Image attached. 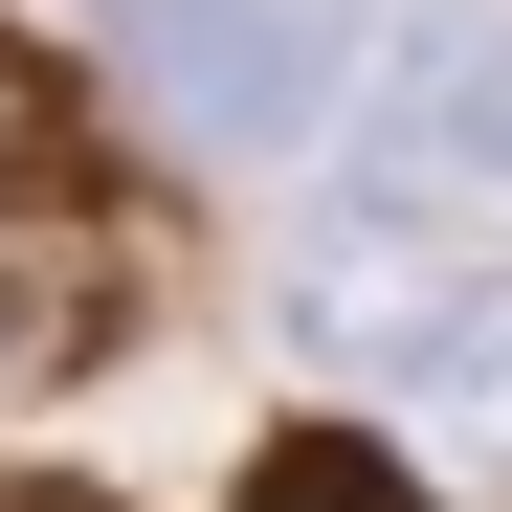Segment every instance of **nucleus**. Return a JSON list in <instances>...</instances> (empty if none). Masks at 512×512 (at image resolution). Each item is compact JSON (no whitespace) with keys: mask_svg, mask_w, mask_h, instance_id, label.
I'll return each instance as SVG.
<instances>
[{"mask_svg":"<svg viewBox=\"0 0 512 512\" xmlns=\"http://www.w3.org/2000/svg\"><path fill=\"white\" fill-rule=\"evenodd\" d=\"M290 334L401 379V423H446V468H512V268L446 245L423 201H312L290 223Z\"/></svg>","mask_w":512,"mask_h":512,"instance_id":"1","label":"nucleus"},{"mask_svg":"<svg viewBox=\"0 0 512 512\" xmlns=\"http://www.w3.org/2000/svg\"><path fill=\"white\" fill-rule=\"evenodd\" d=\"M134 90L201 156H312L357 112V0H179V23H134Z\"/></svg>","mask_w":512,"mask_h":512,"instance_id":"2","label":"nucleus"},{"mask_svg":"<svg viewBox=\"0 0 512 512\" xmlns=\"http://www.w3.org/2000/svg\"><path fill=\"white\" fill-rule=\"evenodd\" d=\"M112 334H134V268H112V245H23V268H0V401L112 379Z\"/></svg>","mask_w":512,"mask_h":512,"instance_id":"3","label":"nucleus"},{"mask_svg":"<svg viewBox=\"0 0 512 512\" xmlns=\"http://www.w3.org/2000/svg\"><path fill=\"white\" fill-rule=\"evenodd\" d=\"M67 201H90V90L0 23V223H67Z\"/></svg>","mask_w":512,"mask_h":512,"instance_id":"4","label":"nucleus"},{"mask_svg":"<svg viewBox=\"0 0 512 512\" xmlns=\"http://www.w3.org/2000/svg\"><path fill=\"white\" fill-rule=\"evenodd\" d=\"M245 512H446V490H423L379 423H268V446H245Z\"/></svg>","mask_w":512,"mask_h":512,"instance_id":"5","label":"nucleus"},{"mask_svg":"<svg viewBox=\"0 0 512 512\" xmlns=\"http://www.w3.org/2000/svg\"><path fill=\"white\" fill-rule=\"evenodd\" d=\"M468 179H512V23H468Z\"/></svg>","mask_w":512,"mask_h":512,"instance_id":"6","label":"nucleus"},{"mask_svg":"<svg viewBox=\"0 0 512 512\" xmlns=\"http://www.w3.org/2000/svg\"><path fill=\"white\" fill-rule=\"evenodd\" d=\"M0 512H112V490H23V468H0Z\"/></svg>","mask_w":512,"mask_h":512,"instance_id":"7","label":"nucleus"},{"mask_svg":"<svg viewBox=\"0 0 512 512\" xmlns=\"http://www.w3.org/2000/svg\"><path fill=\"white\" fill-rule=\"evenodd\" d=\"M90 23H112V45H134V23H179V0H90Z\"/></svg>","mask_w":512,"mask_h":512,"instance_id":"8","label":"nucleus"}]
</instances>
